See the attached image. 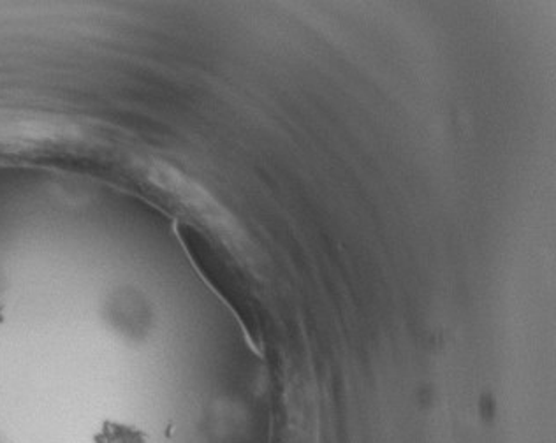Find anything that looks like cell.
Returning <instances> with one entry per match:
<instances>
[{
	"label": "cell",
	"mask_w": 556,
	"mask_h": 443,
	"mask_svg": "<svg viewBox=\"0 0 556 443\" xmlns=\"http://www.w3.org/2000/svg\"><path fill=\"white\" fill-rule=\"evenodd\" d=\"M93 443H149L147 434L135 426L106 420L101 430L93 434Z\"/></svg>",
	"instance_id": "1"
},
{
	"label": "cell",
	"mask_w": 556,
	"mask_h": 443,
	"mask_svg": "<svg viewBox=\"0 0 556 443\" xmlns=\"http://www.w3.org/2000/svg\"><path fill=\"white\" fill-rule=\"evenodd\" d=\"M4 320V314H2V305H0V324Z\"/></svg>",
	"instance_id": "2"
}]
</instances>
